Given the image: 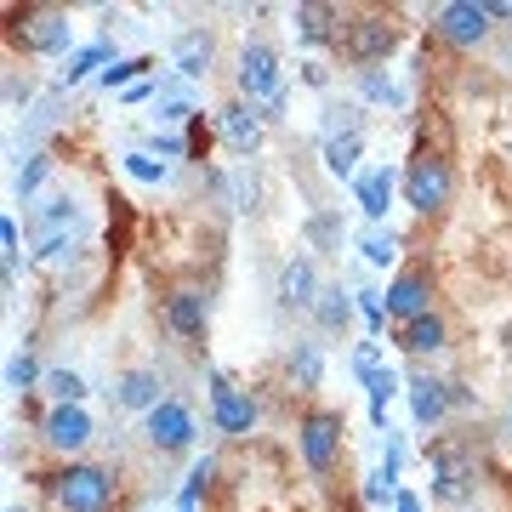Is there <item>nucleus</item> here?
Segmentation results:
<instances>
[{"mask_svg":"<svg viewBox=\"0 0 512 512\" xmlns=\"http://www.w3.org/2000/svg\"><path fill=\"white\" fill-rule=\"evenodd\" d=\"M12 40H18L23 52H69V12H57V6H23L18 23H12Z\"/></svg>","mask_w":512,"mask_h":512,"instance_id":"obj_6","label":"nucleus"},{"mask_svg":"<svg viewBox=\"0 0 512 512\" xmlns=\"http://www.w3.org/2000/svg\"><path fill=\"white\" fill-rule=\"evenodd\" d=\"M507 427H512V410H507Z\"/></svg>","mask_w":512,"mask_h":512,"instance_id":"obj_43","label":"nucleus"},{"mask_svg":"<svg viewBox=\"0 0 512 512\" xmlns=\"http://www.w3.org/2000/svg\"><path fill=\"white\" fill-rule=\"evenodd\" d=\"M211 478H217V461L200 456L194 461V473H188V484H183V512H194V501H200V490L211 484Z\"/></svg>","mask_w":512,"mask_h":512,"instance_id":"obj_35","label":"nucleus"},{"mask_svg":"<svg viewBox=\"0 0 512 512\" xmlns=\"http://www.w3.org/2000/svg\"><path fill=\"white\" fill-rule=\"evenodd\" d=\"M296 35L308 40V46H325V40H336V46H342V29H336V6H319V0L296 6Z\"/></svg>","mask_w":512,"mask_h":512,"instance_id":"obj_23","label":"nucleus"},{"mask_svg":"<svg viewBox=\"0 0 512 512\" xmlns=\"http://www.w3.org/2000/svg\"><path fill=\"white\" fill-rule=\"evenodd\" d=\"M387 495H393V484H387L382 473H370V484H365V501H370V507H382Z\"/></svg>","mask_w":512,"mask_h":512,"instance_id":"obj_37","label":"nucleus"},{"mask_svg":"<svg viewBox=\"0 0 512 512\" xmlns=\"http://www.w3.org/2000/svg\"><path fill=\"white\" fill-rule=\"evenodd\" d=\"M387 319H399V325H410V319H421V313H433V279L421 274V268H410V274H399L393 285H387Z\"/></svg>","mask_w":512,"mask_h":512,"instance_id":"obj_12","label":"nucleus"},{"mask_svg":"<svg viewBox=\"0 0 512 512\" xmlns=\"http://www.w3.org/2000/svg\"><path fill=\"white\" fill-rule=\"evenodd\" d=\"M342 52H348L359 69H376V63H387V57L399 52V29L387 18H376V12H365V18H353L348 29H342Z\"/></svg>","mask_w":512,"mask_h":512,"instance_id":"obj_7","label":"nucleus"},{"mask_svg":"<svg viewBox=\"0 0 512 512\" xmlns=\"http://www.w3.org/2000/svg\"><path fill=\"white\" fill-rule=\"evenodd\" d=\"M6 512H29V507H18V501H12V507H6Z\"/></svg>","mask_w":512,"mask_h":512,"instance_id":"obj_42","label":"nucleus"},{"mask_svg":"<svg viewBox=\"0 0 512 512\" xmlns=\"http://www.w3.org/2000/svg\"><path fill=\"white\" fill-rule=\"evenodd\" d=\"M353 302H359L353 291H342V285H325V291H319V302H313V319H319V330H348V325H353Z\"/></svg>","mask_w":512,"mask_h":512,"instance_id":"obj_25","label":"nucleus"},{"mask_svg":"<svg viewBox=\"0 0 512 512\" xmlns=\"http://www.w3.org/2000/svg\"><path fill=\"white\" fill-rule=\"evenodd\" d=\"M359 92H365L370 103H399V86H393L382 69H359Z\"/></svg>","mask_w":512,"mask_h":512,"instance_id":"obj_33","label":"nucleus"},{"mask_svg":"<svg viewBox=\"0 0 512 512\" xmlns=\"http://www.w3.org/2000/svg\"><path fill=\"white\" fill-rule=\"evenodd\" d=\"M114 473L109 467H92V461H74L69 473L57 478V507L63 512H109L114 507Z\"/></svg>","mask_w":512,"mask_h":512,"instance_id":"obj_4","label":"nucleus"},{"mask_svg":"<svg viewBox=\"0 0 512 512\" xmlns=\"http://www.w3.org/2000/svg\"><path fill=\"white\" fill-rule=\"evenodd\" d=\"M0 251H6V285H18L23 239H18V222H12V217H0Z\"/></svg>","mask_w":512,"mask_h":512,"instance_id":"obj_31","label":"nucleus"},{"mask_svg":"<svg viewBox=\"0 0 512 512\" xmlns=\"http://www.w3.org/2000/svg\"><path fill=\"white\" fill-rule=\"evenodd\" d=\"M399 188H404V205H410V211L439 217L444 205H450V194H456V171H450L444 154H416V160L404 165Z\"/></svg>","mask_w":512,"mask_h":512,"instance_id":"obj_2","label":"nucleus"},{"mask_svg":"<svg viewBox=\"0 0 512 512\" xmlns=\"http://www.w3.org/2000/svg\"><path fill=\"white\" fill-rule=\"evenodd\" d=\"M205 319H211V308H205V291H171L165 296V325L177 330L183 342H200L205 336Z\"/></svg>","mask_w":512,"mask_h":512,"instance_id":"obj_18","label":"nucleus"},{"mask_svg":"<svg viewBox=\"0 0 512 512\" xmlns=\"http://www.w3.org/2000/svg\"><path fill=\"white\" fill-rule=\"evenodd\" d=\"M143 69H148V57H114V63H109L103 74H97V80H103V92H120V86L131 92V86H137V74H143Z\"/></svg>","mask_w":512,"mask_h":512,"instance_id":"obj_28","label":"nucleus"},{"mask_svg":"<svg viewBox=\"0 0 512 512\" xmlns=\"http://www.w3.org/2000/svg\"><path fill=\"white\" fill-rule=\"evenodd\" d=\"M46 171H52V160H46V154H29V165H23L18 183H12L18 188V200H35V188L46 183Z\"/></svg>","mask_w":512,"mask_h":512,"instance_id":"obj_34","label":"nucleus"},{"mask_svg":"<svg viewBox=\"0 0 512 512\" xmlns=\"http://www.w3.org/2000/svg\"><path fill=\"white\" fill-rule=\"evenodd\" d=\"M239 103L262 109L268 120L285 114V69H279L274 46H245L239 52Z\"/></svg>","mask_w":512,"mask_h":512,"instance_id":"obj_1","label":"nucleus"},{"mask_svg":"<svg viewBox=\"0 0 512 512\" xmlns=\"http://www.w3.org/2000/svg\"><path fill=\"white\" fill-rule=\"evenodd\" d=\"M154 92H160L154 80H137V86H131V92H126V103H143V97H154Z\"/></svg>","mask_w":512,"mask_h":512,"instance_id":"obj_41","label":"nucleus"},{"mask_svg":"<svg viewBox=\"0 0 512 512\" xmlns=\"http://www.w3.org/2000/svg\"><path fill=\"white\" fill-rule=\"evenodd\" d=\"M325 171L342 177V183H359V154H365V126H359V109L342 103V109H325Z\"/></svg>","mask_w":512,"mask_h":512,"instance_id":"obj_3","label":"nucleus"},{"mask_svg":"<svg viewBox=\"0 0 512 512\" xmlns=\"http://www.w3.org/2000/svg\"><path fill=\"white\" fill-rule=\"evenodd\" d=\"M92 439V416H86V404H52V416H46V444L52 450H86Z\"/></svg>","mask_w":512,"mask_h":512,"instance_id":"obj_16","label":"nucleus"},{"mask_svg":"<svg viewBox=\"0 0 512 512\" xmlns=\"http://www.w3.org/2000/svg\"><path fill=\"white\" fill-rule=\"evenodd\" d=\"M285 376H291L296 393H313V387L325 382V353H319V342H296L291 359H285Z\"/></svg>","mask_w":512,"mask_h":512,"instance_id":"obj_22","label":"nucleus"},{"mask_svg":"<svg viewBox=\"0 0 512 512\" xmlns=\"http://www.w3.org/2000/svg\"><path fill=\"white\" fill-rule=\"evenodd\" d=\"M410 416H416V427H439L444 416H450V404H456V387L439 382V376H410Z\"/></svg>","mask_w":512,"mask_h":512,"instance_id":"obj_14","label":"nucleus"},{"mask_svg":"<svg viewBox=\"0 0 512 512\" xmlns=\"http://www.w3.org/2000/svg\"><path fill=\"white\" fill-rule=\"evenodd\" d=\"M35 382H46V376H40V365H35V353H29V348L12 353V365H6V387H12V393H29Z\"/></svg>","mask_w":512,"mask_h":512,"instance_id":"obj_29","label":"nucleus"},{"mask_svg":"<svg viewBox=\"0 0 512 512\" xmlns=\"http://www.w3.org/2000/svg\"><path fill=\"white\" fill-rule=\"evenodd\" d=\"M143 433H148V444H154L160 456H177V450L194 444V416H188L177 399H165L160 410H148L143 416Z\"/></svg>","mask_w":512,"mask_h":512,"instance_id":"obj_11","label":"nucleus"},{"mask_svg":"<svg viewBox=\"0 0 512 512\" xmlns=\"http://www.w3.org/2000/svg\"><path fill=\"white\" fill-rule=\"evenodd\" d=\"M444 342H450V330H444L439 313H421V319L399 325V348H404V353H439Z\"/></svg>","mask_w":512,"mask_h":512,"instance_id":"obj_24","label":"nucleus"},{"mask_svg":"<svg viewBox=\"0 0 512 512\" xmlns=\"http://www.w3.org/2000/svg\"><path fill=\"white\" fill-rule=\"evenodd\" d=\"M478 473H473V461L461 456L456 444H439L433 450V501H444V507H461L467 495H473Z\"/></svg>","mask_w":512,"mask_h":512,"instance_id":"obj_10","label":"nucleus"},{"mask_svg":"<svg viewBox=\"0 0 512 512\" xmlns=\"http://www.w3.org/2000/svg\"><path fill=\"white\" fill-rule=\"evenodd\" d=\"M353 370H359V382H365L370 370H382V348H376V342H359V353H353Z\"/></svg>","mask_w":512,"mask_h":512,"instance_id":"obj_36","label":"nucleus"},{"mask_svg":"<svg viewBox=\"0 0 512 512\" xmlns=\"http://www.w3.org/2000/svg\"><path fill=\"white\" fill-rule=\"evenodd\" d=\"M342 410H308V416L296 421V450L308 461V473H330L336 456H342Z\"/></svg>","mask_w":512,"mask_h":512,"instance_id":"obj_5","label":"nucleus"},{"mask_svg":"<svg viewBox=\"0 0 512 512\" xmlns=\"http://www.w3.org/2000/svg\"><path fill=\"white\" fill-rule=\"evenodd\" d=\"M211 421H217V433H234V439H245L256 427V399L245 393V387H234L228 376H211Z\"/></svg>","mask_w":512,"mask_h":512,"instance_id":"obj_8","label":"nucleus"},{"mask_svg":"<svg viewBox=\"0 0 512 512\" xmlns=\"http://www.w3.org/2000/svg\"><path fill=\"white\" fill-rule=\"evenodd\" d=\"M114 399L126 404V410H160L165 404V393H160V376H154V370H126V376H120V382H114Z\"/></svg>","mask_w":512,"mask_h":512,"instance_id":"obj_21","label":"nucleus"},{"mask_svg":"<svg viewBox=\"0 0 512 512\" xmlns=\"http://www.w3.org/2000/svg\"><path fill=\"white\" fill-rule=\"evenodd\" d=\"M217 126H222V143L234 148L239 160H251L256 148H262V114H256L251 103H239V97L217 114Z\"/></svg>","mask_w":512,"mask_h":512,"instance_id":"obj_15","label":"nucleus"},{"mask_svg":"<svg viewBox=\"0 0 512 512\" xmlns=\"http://www.w3.org/2000/svg\"><path fill=\"white\" fill-rule=\"evenodd\" d=\"M319 291H325V285H319V274H313L308 256L285 262V274H279V302H285V308H313Z\"/></svg>","mask_w":512,"mask_h":512,"instance_id":"obj_19","label":"nucleus"},{"mask_svg":"<svg viewBox=\"0 0 512 512\" xmlns=\"http://www.w3.org/2000/svg\"><path fill=\"white\" fill-rule=\"evenodd\" d=\"M433 29L450 46H478V40H490V6H478V0H444L439 12H433Z\"/></svg>","mask_w":512,"mask_h":512,"instance_id":"obj_9","label":"nucleus"},{"mask_svg":"<svg viewBox=\"0 0 512 512\" xmlns=\"http://www.w3.org/2000/svg\"><path fill=\"white\" fill-rule=\"evenodd\" d=\"M103 63H114L109 40H92V46H80V52H74L69 63L57 69V80H63V86H80V80H86V74H92V69H103Z\"/></svg>","mask_w":512,"mask_h":512,"instance_id":"obj_26","label":"nucleus"},{"mask_svg":"<svg viewBox=\"0 0 512 512\" xmlns=\"http://www.w3.org/2000/svg\"><path fill=\"white\" fill-rule=\"evenodd\" d=\"M211 57H217V35L211 29H183L177 46H171V69H177V80H200L211 69Z\"/></svg>","mask_w":512,"mask_h":512,"instance_id":"obj_17","label":"nucleus"},{"mask_svg":"<svg viewBox=\"0 0 512 512\" xmlns=\"http://www.w3.org/2000/svg\"><path fill=\"white\" fill-rule=\"evenodd\" d=\"M393 512H421V495L399 490V495H393Z\"/></svg>","mask_w":512,"mask_h":512,"instance_id":"obj_39","label":"nucleus"},{"mask_svg":"<svg viewBox=\"0 0 512 512\" xmlns=\"http://www.w3.org/2000/svg\"><path fill=\"white\" fill-rule=\"evenodd\" d=\"M308 234L319 239V245H330V239H336V222H330V217H313V222H308Z\"/></svg>","mask_w":512,"mask_h":512,"instance_id":"obj_38","label":"nucleus"},{"mask_svg":"<svg viewBox=\"0 0 512 512\" xmlns=\"http://www.w3.org/2000/svg\"><path fill=\"white\" fill-rule=\"evenodd\" d=\"M359 251H365L370 268H387L393 256H399V234L382 228V222H365V234H359Z\"/></svg>","mask_w":512,"mask_h":512,"instance_id":"obj_27","label":"nucleus"},{"mask_svg":"<svg viewBox=\"0 0 512 512\" xmlns=\"http://www.w3.org/2000/svg\"><path fill=\"white\" fill-rule=\"evenodd\" d=\"M80 228V211H74V200H46L35 211V256H57L63 245H69V234Z\"/></svg>","mask_w":512,"mask_h":512,"instance_id":"obj_13","label":"nucleus"},{"mask_svg":"<svg viewBox=\"0 0 512 512\" xmlns=\"http://www.w3.org/2000/svg\"><path fill=\"white\" fill-rule=\"evenodd\" d=\"M126 171L137 177V183H165V160L160 154H143V148H131L126 154Z\"/></svg>","mask_w":512,"mask_h":512,"instance_id":"obj_32","label":"nucleus"},{"mask_svg":"<svg viewBox=\"0 0 512 512\" xmlns=\"http://www.w3.org/2000/svg\"><path fill=\"white\" fill-rule=\"evenodd\" d=\"M461 512H473V507H461Z\"/></svg>","mask_w":512,"mask_h":512,"instance_id":"obj_44","label":"nucleus"},{"mask_svg":"<svg viewBox=\"0 0 512 512\" xmlns=\"http://www.w3.org/2000/svg\"><path fill=\"white\" fill-rule=\"evenodd\" d=\"M302 80H308V86H325L330 74H325V63H302Z\"/></svg>","mask_w":512,"mask_h":512,"instance_id":"obj_40","label":"nucleus"},{"mask_svg":"<svg viewBox=\"0 0 512 512\" xmlns=\"http://www.w3.org/2000/svg\"><path fill=\"white\" fill-rule=\"evenodd\" d=\"M46 393L57 404H80L86 399V382H80V370H46Z\"/></svg>","mask_w":512,"mask_h":512,"instance_id":"obj_30","label":"nucleus"},{"mask_svg":"<svg viewBox=\"0 0 512 512\" xmlns=\"http://www.w3.org/2000/svg\"><path fill=\"white\" fill-rule=\"evenodd\" d=\"M359 211H365V222H382L387 205H393V188H399V177L387 171V165H376V171H359Z\"/></svg>","mask_w":512,"mask_h":512,"instance_id":"obj_20","label":"nucleus"}]
</instances>
